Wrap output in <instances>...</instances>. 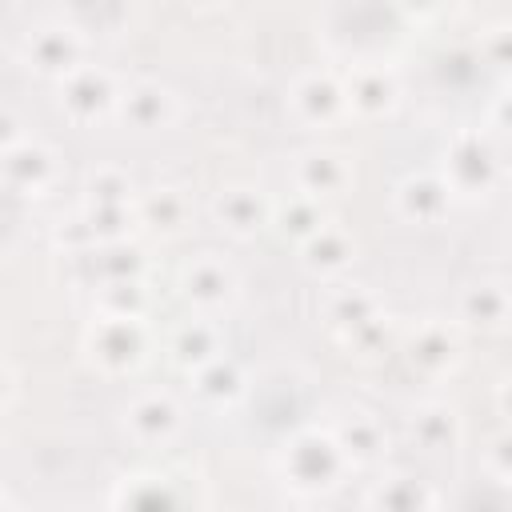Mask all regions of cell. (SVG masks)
<instances>
[{
	"label": "cell",
	"mask_w": 512,
	"mask_h": 512,
	"mask_svg": "<svg viewBox=\"0 0 512 512\" xmlns=\"http://www.w3.org/2000/svg\"><path fill=\"white\" fill-rule=\"evenodd\" d=\"M348 468L332 428H304L280 452V472L296 492H328Z\"/></svg>",
	"instance_id": "1"
},
{
	"label": "cell",
	"mask_w": 512,
	"mask_h": 512,
	"mask_svg": "<svg viewBox=\"0 0 512 512\" xmlns=\"http://www.w3.org/2000/svg\"><path fill=\"white\" fill-rule=\"evenodd\" d=\"M440 176H444L448 188L460 192V196H484V192H492L496 180H500V160H496L492 140H488L484 132H472V128L456 132L452 144L444 148V168H440Z\"/></svg>",
	"instance_id": "2"
},
{
	"label": "cell",
	"mask_w": 512,
	"mask_h": 512,
	"mask_svg": "<svg viewBox=\"0 0 512 512\" xmlns=\"http://www.w3.org/2000/svg\"><path fill=\"white\" fill-rule=\"evenodd\" d=\"M88 356L104 368V372H132L144 352H148V328L144 320H128V316H100L88 336H84Z\"/></svg>",
	"instance_id": "3"
},
{
	"label": "cell",
	"mask_w": 512,
	"mask_h": 512,
	"mask_svg": "<svg viewBox=\"0 0 512 512\" xmlns=\"http://www.w3.org/2000/svg\"><path fill=\"white\" fill-rule=\"evenodd\" d=\"M288 100H292V112L312 124V128H328L344 108H348V92H344V80H336L328 68H308L292 80L288 88Z\"/></svg>",
	"instance_id": "4"
},
{
	"label": "cell",
	"mask_w": 512,
	"mask_h": 512,
	"mask_svg": "<svg viewBox=\"0 0 512 512\" xmlns=\"http://www.w3.org/2000/svg\"><path fill=\"white\" fill-rule=\"evenodd\" d=\"M0 168H4V184L12 192H28V196L44 192L56 180V156H52V148H44L32 136L8 140L4 152H0Z\"/></svg>",
	"instance_id": "5"
},
{
	"label": "cell",
	"mask_w": 512,
	"mask_h": 512,
	"mask_svg": "<svg viewBox=\"0 0 512 512\" xmlns=\"http://www.w3.org/2000/svg\"><path fill=\"white\" fill-rule=\"evenodd\" d=\"M120 88L112 84V76L100 64H80L60 80V104L72 120H96L108 108H116Z\"/></svg>",
	"instance_id": "6"
},
{
	"label": "cell",
	"mask_w": 512,
	"mask_h": 512,
	"mask_svg": "<svg viewBox=\"0 0 512 512\" xmlns=\"http://www.w3.org/2000/svg\"><path fill=\"white\" fill-rule=\"evenodd\" d=\"M24 52H28V64H32V68H40V72H48V76H60V80H64L72 68L84 64V60H80V52H84L80 32H76L72 24H56V20L36 24V28L28 32Z\"/></svg>",
	"instance_id": "7"
},
{
	"label": "cell",
	"mask_w": 512,
	"mask_h": 512,
	"mask_svg": "<svg viewBox=\"0 0 512 512\" xmlns=\"http://www.w3.org/2000/svg\"><path fill=\"white\" fill-rule=\"evenodd\" d=\"M180 292H184V300H188L192 308L216 312V308H224V304L236 296V272H232L220 256L204 252V256H196V260L180 272Z\"/></svg>",
	"instance_id": "8"
},
{
	"label": "cell",
	"mask_w": 512,
	"mask_h": 512,
	"mask_svg": "<svg viewBox=\"0 0 512 512\" xmlns=\"http://www.w3.org/2000/svg\"><path fill=\"white\" fill-rule=\"evenodd\" d=\"M292 180H296V192H300V196L328 200V196H336V192L348 188L352 164H348V156L336 152V148H308V152L296 156Z\"/></svg>",
	"instance_id": "9"
},
{
	"label": "cell",
	"mask_w": 512,
	"mask_h": 512,
	"mask_svg": "<svg viewBox=\"0 0 512 512\" xmlns=\"http://www.w3.org/2000/svg\"><path fill=\"white\" fill-rule=\"evenodd\" d=\"M452 188L440 172H408L396 184V212L412 224H440L448 204H452Z\"/></svg>",
	"instance_id": "10"
},
{
	"label": "cell",
	"mask_w": 512,
	"mask_h": 512,
	"mask_svg": "<svg viewBox=\"0 0 512 512\" xmlns=\"http://www.w3.org/2000/svg\"><path fill=\"white\" fill-rule=\"evenodd\" d=\"M272 212L276 204H268V196L252 184H228L224 192H216L212 200V216L224 232L232 236H252L260 232L264 224H272Z\"/></svg>",
	"instance_id": "11"
},
{
	"label": "cell",
	"mask_w": 512,
	"mask_h": 512,
	"mask_svg": "<svg viewBox=\"0 0 512 512\" xmlns=\"http://www.w3.org/2000/svg\"><path fill=\"white\" fill-rule=\"evenodd\" d=\"M124 428L140 444H164L180 428V404L168 392H140L124 408Z\"/></svg>",
	"instance_id": "12"
},
{
	"label": "cell",
	"mask_w": 512,
	"mask_h": 512,
	"mask_svg": "<svg viewBox=\"0 0 512 512\" xmlns=\"http://www.w3.org/2000/svg\"><path fill=\"white\" fill-rule=\"evenodd\" d=\"M116 112H120L132 128H144V132H148V128H164V124L172 120L176 104H172V92H168L160 80H132V84L120 88Z\"/></svg>",
	"instance_id": "13"
},
{
	"label": "cell",
	"mask_w": 512,
	"mask_h": 512,
	"mask_svg": "<svg viewBox=\"0 0 512 512\" xmlns=\"http://www.w3.org/2000/svg\"><path fill=\"white\" fill-rule=\"evenodd\" d=\"M456 312H460L464 324H472L480 332H496L512 320V292L500 280H476L460 292Z\"/></svg>",
	"instance_id": "14"
},
{
	"label": "cell",
	"mask_w": 512,
	"mask_h": 512,
	"mask_svg": "<svg viewBox=\"0 0 512 512\" xmlns=\"http://www.w3.org/2000/svg\"><path fill=\"white\" fill-rule=\"evenodd\" d=\"M460 356V336L448 320H424L408 336V360L420 372H448Z\"/></svg>",
	"instance_id": "15"
},
{
	"label": "cell",
	"mask_w": 512,
	"mask_h": 512,
	"mask_svg": "<svg viewBox=\"0 0 512 512\" xmlns=\"http://www.w3.org/2000/svg\"><path fill=\"white\" fill-rule=\"evenodd\" d=\"M344 92H348V108H356L360 116H384L396 104V76L380 64H360L344 80Z\"/></svg>",
	"instance_id": "16"
},
{
	"label": "cell",
	"mask_w": 512,
	"mask_h": 512,
	"mask_svg": "<svg viewBox=\"0 0 512 512\" xmlns=\"http://www.w3.org/2000/svg\"><path fill=\"white\" fill-rule=\"evenodd\" d=\"M324 316H328V324L348 340L356 328H364L368 320L380 316V300H376L364 284H340V288L328 292V300H324Z\"/></svg>",
	"instance_id": "17"
},
{
	"label": "cell",
	"mask_w": 512,
	"mask_h": 512,
	"mask_svg": "<svg viewBox=\"0 0 512 512\" xmlns=\"http://www.w3.org/2000/svg\"><path fill=\"white\" fill-rule=\"evenodd\" d=\"M116 512H180V492L156 472L128 476L116 492Z\"/></svg>",
	"instance_id": "18"
},
{
	"label": "cell",
	"mask_w": 512,
	"mask_h": 512,
	"mask_svg": "<svg viewBox=\"0 0 512 512\" xmlns=\"http://www.w3.org/2000/svg\"><path fill=\"white\" fill-rule=\"evenodd\" d=\"M168 352H172V360H176L184 372H196V368H204L208 360L224 356V348H220V332H216V324L204 320V316L180 324V328L172 332V340H168Z\"/></svg>",
	"instance_id": "19"
},
{
	"label": "cell",
	"mask_w": 512,
	"mask_h": 512,
	"mask_svg": "<svg viewBox=\"0 0 512 512\" xmlns=\"http://www.w3.org/2000/svg\"><path fill=\"white\" fill-rule=\"evenodd\" d=\"M372 512H432V488L412 472H388L372 488Z\"/></svg>",
	"instance_id": "20"
},
{
	"label": "cell",
	"mask_w": 512,
	"mask_h": 512,
	"mask_svg": "<svg viewBox=\"0 0 512 512\" xmlns=\"http://www.w3.org/2000/svg\"><path fill=\"white\" fill-rule=\"evenodd\" d=\"M408 432H412V440H416L420 448L440 452V448H452V444H456V436H460V420H456V412H452L448 404L428 400V404H416V408H412V416H408Z\"/></svg>",
	"instance_id": "21"
},
{
	"label": "cell",
	"mask_w": 512,
	"mask_h": 512,
	"mask_svg": "<svg viewBox=\"0 0 512 512\" xmlns=\"http://www.w3.org/2000/svg\"><path fill=\"white\" fill-rule=\"evenodd\" d=\"M332 436L348 464H372L384 452V432L368 412H348L344 420H336Z\"/></svg>",
	"instance_id": "22"
},
{
	"label": "cell",
	"mask_w": 512,
	"mask_h": 512,
	"mask_svg": "<svg viewBox=\"0 0 512 512\" xmlns=\"http://www.w3.org/2000/svg\"><path fill=\"white\" fill-rule=\"evenodd\" d=\"M352 252H356L352 236H348L344 228H336V224H324L316 236H308V240L300 244V256H304V264H308L312 272H320V276H328V272H340V268L352 260Z\"/></svg>",
	"instance_id": "23"
},
{
	"label": "cell",
	"mask_w": 512,
	"mask_h": 512,
	"mask_svg": "<svg viewBox=\"0 0 512 512\" xmlns=\"http://www.w3.org/2000/svg\"><path fill=\"white\" fill-rule=\"evenodd\" d=\"M192 388L204 404H232L244 392V372L232 356H216L192 372Z\"/></svg>",
	"instance_id": "24"
},
{
	"label": "cell",
	"mask_w": 512,
	"mask_h": 512,
	"mask_svg": "<svg viewBox=\"0 0 512 512\" xmlns=\"http://www.w3.org/2000/svg\"><path fill=\"white\" fill-rule=\"evenodd\" d=\"M92 272L100 284H120V280H144V252L132 240H112L92 248Z\"/></svg>",
	"instance_id": "25"
},
{
	"label": "cell",
	"mask_w": 512,
	"mask_h": 512,
	"mask_svg": "<svg viewBox=\"0 0 512 512\" xmlns=\"http://www.w3.org/2000/svg\"><path fill=\"white\" fill-rule=\"evenodd\" d=\"M272 220H276V228H280L288 240H296V244H304L308 236H316V232L328 224L324 204L312 200V196H300V192L288 196V200H280L276 212H272Z\"/></svg>",
	"instance_id": "26"
},
{
	"label": "cell",
	"mask_w": 512,
	"mask_h": 512,
	"mask_svg": "<svg viewBox=\"0 0 512 512\" xmlns=\"http://www.w3.org/2000/svg\"><path fill=\"white\" fill-rule=\"evenodd\" d=\"M140 220L156 232H176L188 220V200L180 188H152L140 200Z\"/></svg>",
	"instance_id": "27"
},
{
	"label": "cell",
	"mask_w": 512,
	"mask_h": 512,
	"mask_svg": "<svg viewBox=\"0 0 512 512\" xmlns=\"http://www.w3.org/2000/svg\"><path fill=\"white\" fill-rule=\"evenodd\" d=\"M100 316H128V320H144L148 312V288L144 280H120V284H100Z\"/></svg>",
	"instance_id": "28"
},
{
	"label": "cell",
	"mask_w": 512,
	"mask_h": 512,
	"mask_svg": "<svg viewBox=\"0 0 512 512\" xmlns=\"http://www.w3.org/2000/svg\"><path fill=\"white\" fill-rule=\"evenodd\" d=\"M132 200V180L112 168V164H100L88 172L84 180V204H128Z\"/></svg>",
	"instance_id": "29"
},
{
	"label": "cell",
	"mask_w": 512,
	"mask_h": 512,
	"mask_svg": "<svg viewBox=\"0 0 512 512\" xmlns=\"http://www.w3.org/2000/svg\"><path fill=\"white\" fill-rule=\"evenodd\" d=\"M96 232L100 244H112V240H128V224H132V208L128 204H84L80 208Z\"/></svg>",
	"instance_id": "30"
},
{
	"label": "cell",
	"mask_w": 512,
	"mask_h": 512,
	"mask_svg": "<svg viewBox=\"0 0 512 512\" xmlns=\"http://www.w3.org/2000/svg\"><path fill=\"white\" fill-rule=\"evenodd\" d=\"M56 244H64V248H72V252H92V248H100V240H96V232H92V224H88L84 212H72L68 220L56 224Z\"/></svg>",
	"instance_id": "31"
},
{
	"label": "cell",
	"mask_w": 512,
	"mask_h": 512,
	"mask_svg": "<svg viewBox=\"0 0 512 512\" xmlns=\"http://www.w3.org/2000/svg\"><path fill=\"white\" fill-rule=\"evenodd\" d=\"M484 464H488V472H492L500 484L512 488V428H504L500 436L488 440V448H484Z\"/></svg>",
	"instance_id": "32"
},
{
	"label": "cell",
	"mask_w": 512,
	"mask_h": 512,
	"mask_svg": "<svg viewBox=\"0 0 512 512\" xmlns=\"http://www.w3.org/2000/svg\"><path fill=\"white\" fill-rule=\"evenodd\" d=\"M384 344H388V316H384V312L348 336V348H356L360 356H372V352H380Z\"/></svg>",
	"instance_id": "33"
},
{
	"label": "cell",
	"mask_w": 512,
	"mask_h": 512,
	"mask_svg": "<svg viewBox=\"0 0 512 512\" xmlns=\"http://www.w3.org/2000/svg\"><path fill=\"white\" fill-rule=\"evenodd\" d=\"M484 52H488L492 64L512 68V24H492L484 32Z\"/></svg>",
	"instance_id": "34"
},
{
	"label": "cell",
	"mask_w": 512,
	"mask_h": 512,
	"mask_svg": "<svg viewBox=\"0 0 512 512\" xmlns=\"http://www.w3.org/2000/svg\"><path fill=\"white\" fill-rule=\"evenodd\" d=\"M492 124L512 136V88H504V92L492 100Z\"/></svg>",
	"instance_id": "35"
},
{
	"label": "cell",
	"mask_w": 512,
	"mask_h": 512,
	"mask_svg": "<svg viewBox=\"0 0 512 512\" xmlns=\"http://www.w3.org/2000/svg\"><path fill=\"white\" fill-rule=\"evenodd\" d=\"M496 404H500V412L508 416V428H512V380H504V384H500V392H496Z\"/></svg>",
	"instance_id": "36"
},
{
	"label": "cell",
	"mask_w": 512,
	"mask_h": 512,
	"mask_svg": "<svg viewBox=\"0 0 512 512\" xmlns=\"http://www.w3.org/2000/svg\"><path fill=\"white\" fill-rule=\"evenodd\" d=\"M4 512H24V508H16L12 500H4Z\"/></svg>",
	"instance_id": "37"
}]
</instances>
